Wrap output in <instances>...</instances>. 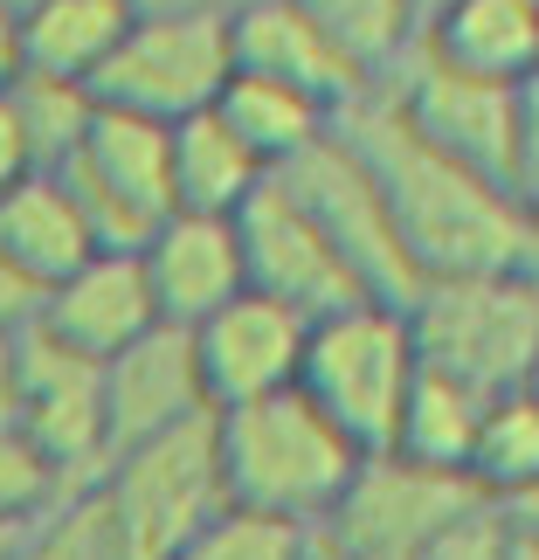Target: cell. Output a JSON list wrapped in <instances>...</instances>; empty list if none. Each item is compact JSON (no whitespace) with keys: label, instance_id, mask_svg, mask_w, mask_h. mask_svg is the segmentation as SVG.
I'll return each instance as SVG.
<instances>
[{"label":"cell","instance_id":"cell-1","mask_svg":"<svg viewBox=\"0 0 539 560\" xmlns=\"http://www.w3.org/2000/svg\"><path fill=\"white\" fill-rule=\"evenodd\" d=\"M366 174L380 187V208L395 222V243L415 270V284L443 277H532L539 270V222L532 201L464 174L457 160L429 153L408 125L380 104V91L339 118Z\"/></svg>","mask_w":539,"mask_h":560},{"label":"cell","instance_id":"cell-2","mask_svg":"<svg viewBox=\"0 0 539 560\" xmlns=\"http://www.w3.org/2000/svg\"><path fill=\"white\" fill-rule=\"evenodd\" d=\"M214 450H222V485L235 512H263L305 533L332 520L353 470L366 464V450L332 416H318V401H305L297 387L214 408Z\"/></svg>","mask_w":539,"mask_h":560},{"label":"cell","instance_id":"cell-3","mask_svg":"<svg viewBox=\"0 0 539 560\" xmlns=\"http://www.w3.org/2000/svg\"><path fill=\"white\" fill-rule=\"evenodd\" d=\"M83 491H91L97 526L118 560H174L208 520L229 512L214 416H194L180 429H160L145 443L112 450Z\"/></svg>","mask_w":539,"mask_h":560},{"label":"cell","instance_id":"cell-4","mask_svg":"<svg viewBox=\"0 0 539 560\" xmlns=\"http://www.w3.org/2000/svg\"><path fill=\"white\" fill-rule=\"evenodd\" d=\"M380 104L415 132L429 153L457 160L464 174L532 201L539 180V104L532 83H478L429 56H408L380 83Z\"/></svg>","mask_w":539,"mask_h":560},{"label":"cell","instance_id":"cell-5","mask_svg":"<svg viewBox=\"0 0 539 560\" xmlns=\"http://www.w3.org/2000/svg\"><path fill=\"white\" fill-rule=\"evenodd\" d=\"M415 368L478 395H519L539 360V277H443L401 305Z\"/></svg>","mask_w":539,"mask_h":560},{"label":"cell","instance_id":"cell-6","mask_svg":"<svg viewBox=\"0 0 539 560\" xmlns=\"http://www.w3.org/2000/svg\"><path fill=\"white\" fill-rule=\"evenodd\" d=\"M415 381V347H408L401 305H339L312 318L305 332V368H297V395L318 401V416H332L347 436L374 457L395 436V416Z\"/></svg>","mask_w":539,"mask_h":560},{"label":"cell","instance_id":"cell-7","mask_svg":"<svg viewBox=\"0 0 539 560\" xmlns=\"http://www.w3.org/2000/svg\"><path fill=\"white\" fill-rule=\"evenodd\" d=\"M229 14L187 8L160 21H132L118 35V49L104 56V70L91 77V104L145 125H180L201 118L229 83Z\"/></svg>","mask_w":539,"mask_h":560},{"label":"cell","instance_id":"cell-8","mask_svg":"<svg viewBox=\"0 0 539 560\" xmlns=\"http://www.w3.org/2000/svg\"><path fill=\"white\" fill-rule=\"evenodd\" d=\"M8 429L56 470L70 491H83L112 457L104 436V368L49 332L21 326L8 339Z\"/></svg>","mask_w":539,"mask_h":560},{"label":"cell","instance_id":"cell-9","mask_svg":"<svg viewBox=\"0 0 539 560\" xmlns=\"http://www.w3.org/2000/svg\"><path fill=\"white\" fill-rule=\"evenodd\" d=\"M62 194L77 201L97 249H139L166 214H174V174H166V125L91 112L77 153L56 166Z\"/></svg>","mask_w":539,"mask_h":560},{"label":"cell","instance_id":"cell-10","mask_svg":"<svg viewBox=\"0 0 539 560\" xmlns=\"http://www.w3.org/2000/svg\"><path fill=\"white\" fill-rule=\"evenodd\" d=\"M277 180H284L297 194V208L318 222V235H326L332 256L347 264L360 298H374V305H408V298H415V270H408V256L395 243V222H387V208H380V187H374L366 160L353 153V139L339 132V125L312 145L305 160H291Z\"/></svg>","mask_w":539,"mask_h":560},{"label":"cell","instance_id":"cell-11","mask_svg":"<svg viewBox=\"0 0 539 560\" xmlns=\"http://www.w3.org/2000/svg\"><path fill=\"white\" fill-rule=\"evenodd\" d=\"M470 505H484V499L464 478L422 470V464L395 457V450H374L353 470L347 499L332 505V520L318 533L339 540L347 553H360V560H422Z\"/></svg>","mask_w":539,"mask_h":560},{"label":"cell","instance_id":"cell-12","mask_svg":"<svg viewBox=\"0 0 539 560\" xmlns=\"http://www.w3.org/2000/svg\"><path fill=\"white\" fill-rule=\"evenodd\" d=\"M229 222H235V249H243V284L249 291L291 305L297 318H326L339 305H360L347 264L332 256V243L318 235V222L297 208V194L277 174L256 187Z\"/></svg>","mask_w":539,"mask_h":560},{"label":"cell","instance_id":"cell-13","mask_svg":"<svg viewBox=\"0 0 539 560\" xmlns=\"http://www.w3.org/2000/svg\"><path fill=\"white\" fill-rule=\"evenodd\" d=\"M305 332H312V318H297L291 305H277L263 291H235L222 312H208L201 326L187 332L208 408H243V401L297 387Z\"/></svg>","mask_w":539,"mask_h":560},{"label":"cell","instance_id":"cell-14","mask_svg":"<svg viewBox=\"0 0 539 560\" xmlns=\"http://www.w3.org/2000/svg\"><path fill=\"white\" fill-rule=\"evenodd\" d=\"M28 326L49 332L56 347L97 360V368L112 353H125L132 339H145L160 326V312H153V284L139 270V249H97L91 264H77L62 284L35 298Z\"/></svg>","mask_w":539,"mask_h":560},{"label":"cell","instance_id":"cell-15","mask_svg":"<svg viewBox=\"0 0 539 560\" xmlns=\"http://www.w3.org/2000/svg\"><path fill=\"white\" fill-rule=\"evenodd\" d=\"M139 270H145V284H153L160 326H180V332H194L208 312H222L235 291H249L229 214H180L174 208L139 243Z\"/></svg>","mask_w":539,"mask_h":560},{"label":"cell","instance_id":"cell-16","mask_svg":"<svg viewBox=\"0 0 539 560\" xmlns=\"http://www.w3.org/2000/svg\"><path fill=\"white\" fill-rule=\"evenodd\" d=\"M194 416H214V408L201 395L194 347L180 326H153L145 339L104 360V436H112V450L145 443L160 429H180Z\"/></svg>","mask_w":539,"mask_h":560},{"label":"cell","instance_id":"cell-17","mask_svg":"<svg viewBox=\"0 0 539 560\" xmlns=\"http://www.w3.org/2000/svg\"><path fill=\"white\" fill-rule=\"evenodd\" d=\"M229 62L249 70V77L284 83L297 97H312L318 112H332V118H347L353 104L374 97L291 0H263V8H249V14H229Z\"/></svg>","mask_w":539,"mask_h":560},{"label":"cell","instance_id":"cell-18","mask_svg":"<svg viewBox=\"0 0 539 560\" xmlns=\"http://www.w3.org/2000/svg\"><path fill=\"white\" fill-rule=\"evenodd\" d=\"M415 56L478 83H532L539 70V0H443L422 14Z\"/></svg>","mask_w":539,"mask_h":560},{"label":"cell","instance_id":"cell-19","mask_svg":"<svg viewBox=\"0 0 539 560\" xmlns=\"http://www.w3.org/2000/svg\"><path fill=\"white\" fill-rule=\"evenodd\" d=\"M91 256H97V243H91V229H83V214L56 174H28L0 194V264L35 298L49 284H62L77 264H91Z\"/></svg>","mask_w":539,"mask_h":560},{"label":"cell","instance_id":"cell-20","mask_svg":"<svg viewBox=\"0 0 539 560\" xmlns=\"http://www.w3.org/2000/svg\"><path fill=\"white\" fill-rule=\"evenodd\" d=\"M132 28L112 0H28L14 21V77H49L91 91L104 56L118 49V35Z\"/></svg>","mask_w":539,"mask_h":560},{"label":"cell","instance_id":"cell-21","mask_svg":"<svg viewBox=\"0 0 539 560\" xmlns=\"http://www.w3.org/2000/svg\"><path fill=\"white\" fill-rule=\"evenodd\" d=\"M208 112L249 145V160L263 166V174H284L291 160H305L339 125L332 112H318L312 97H297V91H284V83H270V77H249V70H229L222 97H214Z\"/></svg>","mask_w":539,"mask_h":560},{"label":"cell","instance_id":"cell-22","mask_svg":"<svg viewBox=\"0 0 539 560\" xmlns=\"http://www.w3.org/2000/svg\"><path fill=\"white\" fill-rule=\"evenodd\" d=\"M166 174H174L180 214H235L270 174L249 160V145L229 132L214 112L166 125Z\"/></svg>","mask_w":539,"mask_h":560},{"label":"cell","instance_id":"cell-23","mask_svg":"<svg viewBox=\"0 0 539 560\" xmlns=\"http://www.w3.org/2000/svg\"><path fill=\"white\" fill-rule=\"evenodd\" d=\"M491 401H499V395H478V387H464L449 374L415 368L387 450L408 457V464H422V470H449V478H464V457H470V443H478V422H484Z\"/></svg>","mask_w":539,"mask_h":560},{"label":"cell","instance_id":"cell-24","mask_svg":"<svg viewBox=\"0 0 539 560\" xmlns=\"http://www.w3.org/2000/svg\"><path fill=\"white\" fill-rule=\"evenodd\" d=\"M291 8L332 42L339 62H347L366 91H380L415 56V35H422L415 0H291Z\"/></svg>","mask_w":539,"mask_h":560},{"label":"cell","instance_id":"cell-25","mask_svg":"<svg viewBox=\"0 0 539 560\" xmlns=\"http://www.w3.org/2000/svg\"><path fill=\"white\" fill-rule=\"evenodd\" d=\"M464 485L491 505H526V491L539 485V408L532 387L499 395L478 422V443L464 457Z\"/></svg>","mask_w":539,"mask_h":560},{"label":"cell","instance_id":"cell-26","mask_svg":"<svg viewBox=\"0 0 539 560\" xmlns=\"http://www.w3.org/2000/svg\"><path fill=\"white\" fill-rule=\"evenodd\" d=\"M8 104L21 118V139H28V160L35 174H56L62 160L77 153L83 125H91V91H77V83H49V77H8Z\"/></svg>","mask_w":539,"mask_h":560},{"label":"cell","instance_id":"cell-27","mask_svg":"<svg viewBox=\"0 0 539 560\" xmlns=\"http://www.w3.org/2000/svg\"><path fill=\"white\" fill-rule=\"evenodd\" d=\"M312 533L305 526H284V520H263V512H222L208 520L194 540L174 553V560H297Z\"/></svg>","mask_w":539,"mask_h":560},{"label":"cell","instance_id":"cell-28","mask_svg":"<svg viewBox=\"0 0 539 560\" xmlns=\"http://www.w3.org/2000/svg\"><path fill=\"white\" fill-rule=\"evenodd\" d=\"M8 560H118V553H112V540H104V526H97L91 491H70L56 512H42L35 526L14 533Z\"/></svg>","mask_w":539,"mask_h":560},{"label":"cell","instance_id":"cell-29","mask_svg":"<svg viewBox=\"0 0 539 560\" xmlns=\"http://www.w3.org/2000/svg\"><path fill=\"white\" fill-rule=\"evenodd\" d=\"M62 499H70V485H62L56 470L42 464V457L14 436L8 422H0V533L35 526L42 512H56Z\"/></svg>","mask_w":539,"mask_h":560},{"label":"cell","instance_id":"cell-30","mask_svg":"<svg viewBox=\"0 0 539 560\" xmlns=\"http://www.w3.org/2000/svg\"><path fill=\"white\" fill-rule=\"evenodd\" d=\"M35 160H28V139H21V118L8 104V83H0V194H8L14 180H28Z\"/></svg>","mask_w":539,"mask_h":560},{"label":"cell","instance_id":"cell-31","mask_svg":"<svg viewBox=\"0 0 539 560\" xmlns=\"http://www.w3.org/2000/svg\"><path fill=\"white\" fill-rule=\"evenodd\" d=\"M28 318H35V291L21 284L8 264H0V332H21Z\"/></svg>","mask_w":539,"mask_h":560},{"label":"cell","instance_id":"cell-32","mask_svg":"<svg viewBox=\"0 0 539 560\" xmlns=\"http://www.w3.org/2000/svg\"><path fill=\"white\" fill-rule=\"evenodd\" d=\"M125 21H160V14H187V8H208V0H112Z\"/></svg>","mask_w":539,"mask_h":560},{"label":"cell","instance_id":"cell-33","mask_svg":"<svg viewBox=\"0 0 539 560\" xmlns=\"http://www.w3.org/2000/svg\"><path fill=\"white\" fill-rule=\"evenodd\" d=\"M14 77V0H0V83Z\"/></svg>","mask_w":539,"mask_h":560},{"label":"cell","instance_id":"cell-34","mask_svg":"<svg viewBox=\"0 0 539 560\" xmlns=\"http://www.w3.org/2000/svg\"><path fill=\"white\" fill-rule=\"evenodd\" d=\"M8 339L14 332H0V422H8Z\"/></svg>","mask_w":539,"mask_h":560},{"label":"cell","instance_id":"cell-35","mask_svg":"<svg viewBox=\"0 0 539 560\" xmlns=\"http://www.w3.org/2000/svg\"><path fill=\"white\" fill-rule=\"evenodd\" d=\"M214 14H249V8H263V0H208Z\"/></svg>","mask_w":539,"mask_h":560},{"label":"cell","instance_id":"cell-36","mask_svg":"<svg viewBox=\"0 0 539 560\" xmlns=\"http://www.w3.org/2000/svg\"><path fill=\"white\" fill-rule=\"evenodd\" d=\"M8 540H14V533H0V560H8Z\"/></svg>","mask_w":539,"mask_h":560},{"label":"cell","instance_id":"cell-37","mask_svg":"<svg viewBox=\"0 0 539 560\" xmlns=\"http://www.w3.org/2000/svg\"><path fill=\"white\" fill-rule=\"evenodd\" d=\"M415 8H422V14H429V8H443V0H415Z\"/></svg>","mask_w":539,"mask_h":560}]
</instances>
